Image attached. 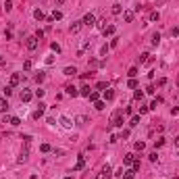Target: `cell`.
I'll return each mask as SVG.
<instances>
[{
    "label": "cell",
    "instance_id": "cell-35",
    "mask_svg": "<svg viewBox=\"0 0 179 179\" xmlns=\"http://www.w3.org/2000/svg\"><path fill=\"white\" fill-rule=\"evenodd\" d=\"M136 125H140V117H138V115H136V117L131 119V123H129V127H136Z\"/></svg>",
    "mask_w": 179,
    "mask_h": 179
},
{
    "label": "cell",
    "instance_id": "cell-34",
    "mask_svg": "<svg viewBox=\"0 0 179 179\" xmlns=\"http://www.w3.org/2000/svg\"><path fill=\"white\" fill-rule=\"evenodd\" d=\"M2 92H4V96L8 98V96L13 94V87H11V85H6V87H2Z\"/></svg>",
    "mask_w": 179,
    "mask_h": 179
},
{
    "label": "cell",
    "instance_id": "cell-18",
    "mask_svg": "<svg viewBox=\"0 0 179 179\" xmlns=\"http://www.w3.org/2000/svg\"><path fill=\"white\" fill-rule=\"evenodd\" d=\"M33 17H35V21H44V19H46V15H44L42 8H35V11H33Z\"/></svg>",
    "mask_w": 179,
    "mask_h": 179
},
{
    "label": "cell",
    "instance_id": "cell-50",
    "mask_svg": "<svg viewBox=\"0 0 179 179\" xmlns=\"http://www.w3.org/2000/svg\"><path fill=\"white\" fill-rule=\"evenodd\" d=\"M150 111V106H140V115H144V113H148Z\"/></svg>",
    "mask_w": 179,
    "mask_h": 179
},
{
    "label": "cell",
    "instance_id": "cell-58",
    "mask_svg": "<svg viewBox=\"0 0 179 179\" xmlns=\"http://www.w3.org/2000/svg\"><path fill=\"white\" fill-rule=\"evenodd\" d=\"M175 179H179V177H175Z\"/></svg>",
    "mask_w": 179,
    "mask_h": 179
},
{
    "label": "cell",
    "instance_id": "cell-9",
    "mask_svg": "<svg viewBox=\"0 0 179 179\" xmlns=\"http://www.w3.org/2000/svg\"><path fill=\"white\" fill-rule=\"evenodd\" d=\"M102 98H104V102H111L113 98H115V92H113L111 87H106L104 92H102Z\"/></svg>",
    "mask_w": 179,
    "mask_h": 179
},
{
    "label": "cell",
    "instance_id": "cell-17",
    "mask_svg": "<svg viewBox=\"0 0 179 179\" xmlns=\"http://www.w3.org/2000/svg\"><path fill=\"white\" fill-rule=\"evenodd\" d=\"M90 94H92V90H90V85H81V90H79V96H83V98H90Z\"/></svg>",
    "mask_w": 179,
    "mask_h": 179
},
{
    "label": "cell",
    "instance_id": "cell-2",
    "mask_svg": "<svg viewBox=\"0 0 179 179\" xmlns=\"http://www.w3.org/2000/svg\"><path fill=\"white\" fill-rule=\"evenodd\" d=\"M25 46H27V50H35L38 48V38H35V35H29V38L25 40Z\"/></svg>",
    "mask_w": 179,
    "mask_h": 179
},
{
    "label": "cell",
    "instance_id": "cell-11",
    "mask_svg": "<svg viewBox=\"0 0 179 179\" xmlns=\"http://www.w3.org/2000/svg\"><path fill=\"white\" fill-rule=\"evenodd\" d=\"M111 175H113L111 167H104L102 171H100V175H98V179H111Z\"/></svg>",
    "mask_w": 179,
    "mask_h": 179
},
{
    "label": "cell",
    "instance_id": "cell-10",
    "mask_svg": "<svg viewBox=\"0 0 179 179\" xmlns=\"http://www.w3.org/2000/svg\"><path fill=\"white\" fill-rule=\"evenodd\" d=\"M65 92H67V96H73V98H75V96H79V90H77L75 85H71V83L65 87Z\"/></svg>",
    "mask_w": 179,
    "mask_h": 179
},
{
    "label": "cell",
    "instance_id": "cell-52",
    "mask_svg": "<svg viewBox=\"0 0 179 179\" xmlns=\"http://www.w3.org/2000/svg\"><path fill=\"white\" fill-rule=\"evenodd\" d=\"M54 62V56H46V65H52Z\"/></svg>",
    "mask_w": 179,
    "mask_h": 179
},
{
    "label": "cell",
    "instance_id": "cell-25",
    "mask_svg": "<svg viewBox=\"0 0 179 179\" xmlns=\"http://www.w3.org/2000/svg\"><path fill=\"white\" fill-rule=\"evenodd\" d=\"M94 106H96V111H104L106 102H104V100H96V102H94Z\"/></svg>",
    "mask_w": 179,
    "mask_h": 179
},
{
    "label": "cell",
    "instance_id": "cell-24",
    "mask_svg": "<svg viewBox=\"0 0 179 179\" xmlns=\"http://www.w3.org/2000/svg\"><path fill=\"white\" fill-rule=\"evenodd\" d=\"M50 17H52V21H60V19H62V13H60V11H56V8H54V11H52V15H50Z\"/></svg>",
    "mask_w": 179,
    "mask_h": 179
},
{
    "label": "cell",
    "instance_id": "cell-22",
    "mask_svg": "<svg viewBox=\"0 0 179 179\" xmlns=\"http://www.w3.org/2000/svg\"><path fill=\"white\" fill-rule=\"evenodd\" d=\"M111 13H113V15H123V6H121V4H113Z\"/></svg>",
    "mask_w": 179,
    "mask_h": 179
},
{
    "label": "cell",
    "instance_id": "cell-53",
    "mask_svg": "<svg viewBox=\"0 0 179 179\" xmlns=\"http://www.w3.org/2000/svg\"><path fill=\"white\" fill-rule=\"evenodd\" d=\"M98 90H102V92H104V90H106V83H104V81H100V83H98Z\"/></svg>",
    "mask_w": 179,
    "mask_h": 179
},
{
    "label": "cell",
    "instance_id": "cell-48",
    "mask_svg": "<svg viewBox=\"0 0 179 179\" xmlns=\"http://www.w3.org/2000/svg\"><path fill=\"white\" fill-rule=\"evenodd\" d=\"M90 100L96 102V100H98V92H92V94H90Z\"/></svg>",
    "mask_w": 179,
    "mask_h": 179
},
{
    "label": "cell",
    "instance_id": "cell-23",
    "mask_svg": "<svg viewBox=\"0 0 179 179\" xmlns=\"http://www.w3.org/2000/svg\"><path fill=\"white\" fill-rule=\"evenodd\" d=\"M8 111V102H6V98H0V113H6Z\"/></svg>",
    "mask_w": 179,
    "mask_h": 179
},
{
    "label": "cell",
    "instance_id": "cell-40",
    "mask_svg": "<svg viewBox=\"0 0 179 179\" xmlns=\"http://www.w3.org/2000/svg\"><path fill=\"white\" fill-rule=\"evenodd\" d=\"M44 77H46V75H44V73H42V71H40V73H38V75H35V81H38V83H42V81H44Z\"/></svg>",
    "mask_w": 179,
    "mask_h": 179
},
{
    "label": "cell",
    "instance_id": "cell-19",
    "mask_svg": "<svg viewBox=\"0 0 179 179\" xmlns=\"http://www.w3.org/2000/svg\"><path fill=\"white\" fill-rule=\"evenodd\" d=\"M148 60H150V54H148V52H142V54L138 56V62H140V65H146Z\"/></svg>",
    "mask_w": 179,
    "mask_h": 179
},
{
    "label": "cell",
    "instance_id": "cell-20",
    "mask_svg": "<svg viewBox=\"0 0 179 179\" xmlns=\"http://www.w3.org/2000/svg\"><path fill=\"white\" fill-rule=\"evenodd\" d=\"M150 44H152V46H158V44H160V33H158V31H156V33H152Z\"/></svg>",
    "mask_w": 179,
    "mask_h": 179
},
{
    "label": "cell",
    "instance_id": "cell-29",
    "mask_svg": "<svg viewBox=\"0 0 179 179\" xmlns=\"http://www.w3.org/2000/svg\"><path fill=\"white\" fill-rule=\"evenodd\" d=\"M127 75H129V79H133V77L138 75V67H131V69L127 71Z\"/></svg>",
    "mask_w": 179,
    "mask_h": 179
},
{
    "label": "cell",
    "instance_id": "cell-32",
    "mask_svg": "<svg viewBox=\"0 0 179 179\" xmlns=\"http://www.w3.org/2000/svg\"><path fill=\"white\" fill-rule=\"evenodd\" d=\"M31 67H33L31 60H25V62H23V71H31Z\"/></svg>",
    "mask_w": 179,
    "mask_h": 179
},
{
    "label": "cell",
    "instance_id": "cell-46",
    "mask_svg": "<svg viewBox=\"0 0 179 179\" xmlns=\"http://www.w3.org/2000/svg\"><path fill=\"white\" fill-rule=\"evenodd\" d=\"M127 85H129V87H138V81H136V77H133V79H129V81H127Z\"/></svg>",
    "mask_w": 179,
    "mask_h": 179
},
{
    "label": "cell",
    "instance_id": "cell-30",
    "mask_svg": "<svg viewBox=\"0 0 179 179\" xmlns=\"http://www.w3.org/2000/svg\"><path fill=\"white\" fill-rule=\"evenodd\" d=\"M133 148H136L138 152H142V150L146 148V144H144V142H136V144H133Z\"/></svg>",
    "mask_w": 179,
    "mask_h": 179
},
{
    "label": "cell",
    "instance_id": "cell-51",
    "mask_svg": "<svg viewBox=\"0 0 179 179\" xmlns=\"http://www.w3.org/2000/svg\"><path fill=\"white\" fill-rule=\"evenodd\" d=\"M35 38H38V40H40V38H44V31H42V29H38V31H35Z\"/></svg>",
    "mask_w": 179,
    "mask_h": 179
},
{
    "label": "cell",
    "instance_id": "cell-55",
    "mask_svg": "<svg viewBox=\"0 0 179 179\" xmlns=\"http://www.w3.org/2000/svg\"><path fill=\"white\" fill-rule=\"evenodd\" d=\"M54 2H56V4H62V2H65V0H54Z\"/></svg>",
    "mask_w": 179,
    "mask_h": 179
},
{
    "label": "cell",
    "instance_id": "cell-3",
    "mask_svg": "<svg viewBox=\"0 0 179 179\" xmlns=\"http://www.w3.org/2000/svg\"><path fill=\"white\" fill-rule=\"evenodd\" d=\"M138 158H140V156H136V154H131V152H129V154H125V156H123V165H125V167H131Z\"/></svg>",
    "mask_w": 179,
    "mask_h": 179
},
{
    "label": "cell",
    "instance_id": "cell-41",
    "mask_svg": "<svg viewBox=\"0 0 179 179\" xmlns=\"http://www.w3.org/2000/svg\"><path fill=\"white\" fill-rule=\"evenodd\" d=\"M40 150H42V152H50L52 148H50V144H42V146H40Z\"/></svg>",
    "mask_w": 179,
    "mask_h": 179
},
{
    "label": "cell",
    "instance_id": "cell-56",
    "mask_svg": "<svg viewBox=\"0 0 179 179\" xmlns=\"http://www.w3.org/2000/svg\"><path fill=\"white\" fill-rule=\"evenodd\" d=\"M65 179H73V177H65Z\"/></svg>",
    "mask_w": 179,
    "mask_h": 179
},
{
    "label": "cell",
    "instance_id": "cell-28",
    "mask_svg": "<svg viewBox=\"0 0 179 179\" xmlns=\"http://www.w3.org/2000/svg\"><path fill=\"white\" fill-rule=\"evenodd\" d=\"M158 19H160V13L158 11H152L150 13V21H158Z\"/></svg>",
    "mask_w": 179,
    "mask_h": 179
},
{
    "label": "cell",
    "instance_id": "cell-14",
    "mask_svg": "<svg viewBox=\"0 0 179 179\" xmlns=\"http://www.w3.org/2000/svg\"><path fill=\"white\" fill-rule=\"evenodd\" d=\"M19 98H21V102H29V100H31V98H33V94L29 92V90H23V92H21V96H19Z\"/></svg>",
    "mask_w": 179,
    "mask_h": 179
},
{
    "label": "cell",
    "instance_id": "cell-38",
    "mask_svg": "<svg viewBox=\"0 0 179 179\" xmlns=\"http://www.w3.org/2000/svg\"><path fill=\"white\" fill-rule=\"evenodd\" d=\"M35 98H38V100H42V98H44V90H42V87L35 90Z\"/></svg>",
    "mask_w": 179,
    "mask_h": 179
},
{
    "label": "cell",
    "instance_id": "cell-6",
    "mask_svg": "<svg viewBox=\"0 0 179 179\" xmlns=\"http://www.w3.org/2000/svg\"><path fill=\"white\" fill-rule=\"evenodd\" d=\"M19 83H21V75H19V73H13L11 79H8V85H11V87H17Z\"/></svg>",
    "mask_w": 179,
    "mask_h": 179
},
{
    "label": "cell",
    "instance_id": "cell-45",
    "mask_svg": "<svg viewBox=\"0 0 179 179\" xmlns=\"http://www.w3.org/2000/svg\"><path fill=\"white\" fill-rule=\"evenodd\" d=\"M133 98H136V100H142V98H144V92H140V90H138V92L133 94Z\"/></svg>",
    "mask_w": 179,
    "mask_h": 179
},
{
    "label": "cell",
    "instance_id": "cell-21",
    "mask_svg": "<svg viewBox=\"0 0 179 179\" xmlns=\"http://www.w3.org/2000/svg\"><path fill=\"white\" fill-rule=\"evenodd\" d=\"M123 177H125V179H133V177H136V171H133L131 167H129V169H125V173H123Z\"/></svg>",
    "mask_w": 179,
    "mask_h": 179
},
{
    "label": "cell",
    "instance_id": "cell-5",
    "mask_svg": "<svg viewBox=\"0 0 179 179\" xmlns=\"http://www.w3.org/2000/svg\"><path fill=\"white\" fill-rule=\"evenodd\" d=\"M136 19V11H123V21L125 23H133Z\"/></svg>",
    "mask_w": 179,
    "mask_h": 179
},
{
    "label": "cell",
    "instance_id": "cell-27",
    "mask_svg": "<svg viewBox=\"0 0 179 179\" xmlns=\"http://www.w3.org/2000/svg\"><path fill=\"white\" fill-rule=\"evenodd\" d=\"M8 125H13V127H19V125H21V119H19V117H11V123H8Z\"/></svg>",
    "mask_w": 179,
    "mask_h": 179
},
{
    "label": "cell",
    "instance_id": "cell-16",
    "mask_svg": "<svg viewBox=\"0 0 179 179\" xmlns=\"http://www.w3.org/2000/svg\"><path fill=\"white\" fill-rule=\"evenodd\" d=\"M81 25H83L81 21H73V23H71V27H69V31L71 33H77L79 29H81Z\"/></svg>",
    "mask_w": 179,
    "mask_h": 179
},
{
    "label": "cell",
    "instance_id": "cell-4",
    "mask_svg": "<svg viewBox=\"0 0 179 179\" xmlns=\"http://www.w3.org/2000/svg\"><path fill=\"white\" fill-rule=\"evenodd\" d=\"M81 23H83V25H87V27H94V25H96V17H94L92 13H87L83 19H81Z\"/></svg>",
    "mask_w": 179,
    "mask_h": 179
},
{
    "label": "cell",
    "instance_id": "cell-7",
    "mask_svg": "<svg viewBox=\"0 0 179 179\" xmlns=\"http://www.w3.org/2000/svg\"><path fill=\"white\" fill-rule=\"evenodd\" d=\"M83 167H85V156H83V154H79L77 163H75V167H73V171H81Z\"/></svg>",
    "mask_w": 179,
    "mask_h": 179
},
{
    "label": "cell",
    "instance_id": "cell-1",
    "mask_svg": "<svg viewBox=\"0 0 179 179\" xmlns=\"http://www.w3.org/2000/svg\"><path fill=\"white\" fill-rule=\"evenodd\" d=\"M111 127H123V111H115V113H113Z\"/></svg>",
    "mask_w": 179,
    "mask_h": 179
},
{
    "label": "cell",
    "instance_id": "cell-36",
    "mask_svg": "<svg viewBox=\"0 0 179 179\" xmlns=\"http://www.w3.org/2000/svg\"><path fill=\"white\" fill-rule=\"evenodd\" d=\"M179 35V25H175V27L171 29V38H177Z\"/></svg>",
    "mask_w": 179,
    "mask_h": 179
},
{
    "label": "cell",
    "instance_id": "cell-49",
    "mask_svg": "<svg viewBox=\"0 0 179 179\" xmlns=\"http://www.w3.org/2000/svg\"><path fill=\"white\" fill-rule=\"evenodd\" d=\"M46 123H48V125H56V119H54V117H48Z\"/></svg>",
    "mask_w": 179,
    "mask_h": 179
},
{
    "label": "cell",
    "instance_id": "cell-12",
    "mask_svg": "<svg viewBox=\"0 0 179 179\" xmlns=\"http://www.w3.org/2000/svg\"><path fill=\"white\" fill-rule=\"evenodd\" d=\"M44 111H46V104L40 102V106H38V108H35V113H33V119H40L42 115H44Z\"/></svg>",
    "mask_w": 179,
    "mask_h": 179
},
{
    "label": "cell",
    "instance_id": "cell-43",
    "mask_svg": "<svg viewBox=\"0 0 179 179\" xmlns=\"http://www.w3.org/2000/svg\"><path fill=\"white\" fill-rule=\"evenodd\" d=\"M129 138V129H123L121 131V140H127Z\"/></svg>",
    "mask_w": 179,
    "mask_h": 179
},
{
    "label": "cell",
    "instance_id": "cell-39",
    "mask_svg": "<svg viewBox=\"0 0 179 179\" xmlns=\"http://www.w3.org/2000/svg\"><path fill=\"white\" fill-rule=\"evenodd\" d=\"M108 50H111V46H108V44H104V46L100 48V54L104 56V54H106V52H108Z\"/></svg>",
    "mask_w": 179,
    "mask_h": 179
},
{
    "label": "cell",
    "instance_id": "cell-42",
    "mask_svg": "<svg viewBox=\"0 0 179 179\" xmlns=\"http://www.w3.org/2000/svg\"><path fill=\"white\" fill-rule=\"evenodd\" d=\"M148 158H150V163H156V160H158V154H156V152H152Z\"/></svg>",
    "mask_w": 179,
    "mask_h": 179
},
{
    "label": "cell",
    "instance_id": "cell-15",
    "mask_svg": "<svg viewBox=\"0 0 179 179\" xmlns=\"http://www.w3.org/2000/svg\"><path fill=\"white\" fill-rule=\"evenodd\" d=\"M115 31H117V29H115V25H106V27L102 29V35H104V38H108V35H115Z\"/></svg>",
    "mask_w": 179,
    "mask_h": 179
},
{
    "label": "cell",
    "instance_id": "cell-33",
    "mask_svg": "<svg viewBox=\"0 0 179 179\" xmlns=\"http://www.w3.org/2000/svg\"><path fill=\"white\" fill-rule=\"evenodd\" d=\"M96 27L104 29V27H106V19H98V21H96Z\"/></svg>",
    "mask_w": 179,
    "mask_h": 179
},
{
    "label": "cell",
    "instance_id": "cell-47",
    "mask_svg": "<svg viewBox=\"0 0 179 179\" xmlns=\"http://www.w3.org/2000/svg\"><path fill=\"white\" fill-rule=\"evenodd\" d=\"M123 173H125V169L121 167V169H117V171H115V177H123Z\"/></svg>",
    "mask_w": 179,
    "mask_h": 179
},
{
    "label": "cell",
    "instance_id": "cell-44",
    "mask_svg": "<svg viewBox=\"0 0 179 179\" xmlns=\"http://www.w3.org/2000/svg\"><path fill=\"white\" fill-rule=\"evenodd\" d=\"M163 144H165V140H163V138H158V140L154 142V148H160V146H163Z\"/></svg>",
    "mask_w": 179,
    "mask_h": 179
},
{
    "label": "cell",
    "instance_id": "cell-57",
    "mask_svg": "<svg viewBox=\"0 0 179 179\" xmlns=\"http://www.w3.org/2000/svg\"><path fill=\"white\" fill-rule=\"evenodd\" d=\"M119 179H125V177H119Z\"/></svg>",
    "mask_w": 179,
    "mask_h": 179
},
{
    "label": "cell",
    "instance_id": "cell-13",
    "mask_svg": "<svg viewBox=\"0 0 179 179\" xmlns=\"http://www.w3.org/2000/svg\"><path fill=\"white\" fill-rule=\"evenodd\" d=\"M62 75H67V77H75V75H77V69H75V67H65V69H62Z\"/></svg>",
    "mask_w": 179,
    "mask_h": 179
},
{
    "label": "cell",
    "instance_id": "cell-54",
    "mask_svg": "<svg viewBox=\"0 0 179 179\" xmlns=\"http://www.w3.org/2000/svg\"><path fill=\"white\" fill-rule=\"evenodd\" d=\"M175 146H179V136H177V138H175Z\"/></svg>",
    "mask_w": 179,
    "mask_h": 179
},
{
    "label": "cell",
    "instance_id": "cell-37",
    "mask_svg": "<svg viewBox=\"0 0 179 179\" xmlns=\"http://www.w3.org/2000/svg\"><path fill=\"white\" fill-rule=\"evenodd\" d=\"M4 11H6V13L13 11V2H11V0H6V2H4Z\"/></svg>",
    "mask_w": 179,
    "mask_h": 179
},
{
    "label": "cell",
    "instance_id": "cell-26",
    "mask_svg": "<svg viewBox=\"0 0 179 179\" xmlns=\"http://www.w3.org/2000/svg\"><path fill=\"white\" fill-rule=\"evenodd\" d=\"M75 123H77V125H85V123H87V117H85V115H79V117L75 119Z\"/></svg>",
    "mask_w": 179,
    "mask_h": 179
},
{
    "label": "cell",
    "instance_id": "cell-8",
    "mask_svg": "<svg viewBox=\"0 0 179 179\" xmlns=\"http://www.w3.org/2000/svg\"><path fill=\"white\" fill-rule=\"evenodd\" d=\"M60 125H62L65 129H71V127H73V121H71L67 115H62V117H60Z\"/></svg>",
    "mask_w": 179,
    "mask_h": 179
},
{
    "label": "cell",
    "instance_id": "cell-31",
    "mask_svg": "<svg viewBox=\"0 0 179 179\" xmlns=\"http://www.w3.org/2000/svg\"><path fill=\"white\" fill-rule=\"evenodd\" d=\"M50 50H52V52H56V54H58V52H60V46H58L56 42H52V44H50Z\"/></svg>",
    "mask_w": 179,
    "mask_h": 179
}]
</instances>
